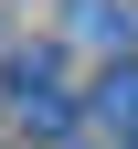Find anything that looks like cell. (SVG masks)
I'll list each match as a JSON object with an SVG mask.
<instances>
[{"mask_svg": "<svg viewBox=\"0 0 138 149\" xmlns=\"http://www.w3.org/2000/svg\"><path fill=\"white\" fill-rule=\"evenodd\" d=\"M0 85H11V117H21L32 139H64V128L85 117V107L53 85V53H11V74H0Z\"/></svg>", "mask_w": 138, "mask_h": 149, "instance_id": "1", "label": "cell"}, {"mask_svg": "<svg viewBox=\"0 0 138 149\" xmlns=\"http://www.w3.org/2000/svg\"><path fill=\"white\" fill-rule=\"evenodd\" d=\"M74 43L106 64H138V0H74Z\"/></svg>", "mask_w": 138, "mask_h": 149, "instance_id": "2", "label": "cell"}, {"mask_svg": "<svg viewBox=\"0 0 138 149\" xmlns=\"http://www.w3.org/2000/svg\"><path fill=\"white\" fill-rule=\"evenodd\" d=\"M85 117H106L117 139H138V64H106V74H96V96H85Z\"/></svg>", "mask_w": 138, "mask_h": 149, "instance_id": "3", "label": "cell"}]
</instances>
